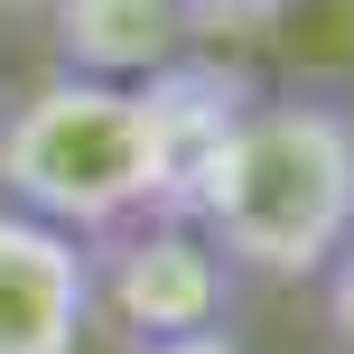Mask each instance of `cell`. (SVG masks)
Returning <instances> with one entry per match:
<instances>
[{
  "mask_svg": "<svg viewBox=\"0 0 354 354\" xmlns=\"http://www.w3.org/2000/svg\"><path fill=\"white\" fill-rule=\"evenodd\" d=\"M187 224L233 280L308 289L354 243V112L336 93H252Z\"/></svg>",
  "mask_w": 354,
  "mask_h": 354,
  "instance_id": "6da1fadb",
  "label": "cell"
},
{
  "mask_svg": "<svg viewBox=\"0 0 354 354\" xmlns=\"http://www.w3.org/2000/svg\"><path fill=\"white\" fill-rule=\"evenodd\" d=\"M0 205L37 214V224L75 233V243H112L131 224H159L168 214V149H159L149 93L56 66L47 84L0 103Z\"/></svg>",
  "mask_w": 354,
  "mask_h": 354,
  "instance_id": "7a4b0ae2",
  "label": "cell"
},
{
  "mask_svg": "<svg viewBox=\"0 0 354 354\" xmlns=\"http://www.w3.org/2000/svg\"><path fill=\"white\" fill-rule=\"evenodd\" d=\"M233 308V270L214 261V243L196 224H131L112 243H93V317H112L131 345L159 336H196V326H224Z\"/></svg>",
  "mask_w": 354,
  "mask_h": 354,
  "instance_id": "3957f363",
  "label": "cell"
},
{
  "mask_svg": "<svg viewBox=\"0 0 354 354\" xmlns=\"http://www.w3.org/2000/svg\"><path fill=\"white\" fill-rule=\"evenodd\" d=\"M93 336V243L0 205V354H84Z\"/></svg>",
  "mask_w": 354,
  "mask_h": 354,
  "instance_id": "277c9868",
  "label": "cell"
},
{
  "mask_svg": "<svg viewBox=\"0 0 354 354\" xmlns=\"http://www.w3.org/2000/svg\"><path fill=\"white\" fill-rule=\"evenodd\" d=\"M37 19L56 37V66L103 75V84H140L168 56H187L177 0H37Z\"/></svg>",
  "mask_w": 354,
  "mask_h": 354,
  "instance_id": "5b68a950",
  "label": "cell"
},
{
  "mask_svg": "<svg viewBox=\"0 0 354 354\" xmlns=\"http://www.w3.org/2000/svg\"><path fill=\"white\" fill-rule=\"evenodd\" d=\"M299 10V0H177V28H187V47H243V37H270L280 19Z\"/></svg>",
  "mask_w": 354,
  "mask_h": 354,
  "instance_id": "8992f818",
  "label": "cell"
},
{
  "mask_svg": "<svg viewBox=\"0 0 354 354\" xmlns=\"http://www.w3.org/2000/svg\"><path fill=\"white\" fill-rule=\"evenodd\" d=\"M140 354H243V336H233V326H196V336H159Z\"/></svg>",
  "mask_w": 354,
  "mask_h": 354,
  "instance_id": "52a82bcc",
  "label": "cell"
},
{
  "mask_svg": "<svg viewBox=\"0 0 354 354\" xmlns=\"http://www.w3.org/2000/svg\"><path fill=\"white\" fill-rule=\"evenodd\" d=\"M326 289H336V336L354 345V243L336 252V270H326Z\"/></svg>",
  "mask_w": 354,
  "mask_h": 354,
  "instance_id": "ba28073f",
  "label": "cell"
},
{
  "mask_svg": "<svg viewBox=\"0 0 354 354\" xmlns=\"http://www.w3.org/2000/svg\"><path fill=\"white\" fill-rule=\"evenodd\" d=\"M28 10H37V0H0V19H28Z\"/></svg>",
  "mask_w": 354,
  "mask_h": 354,
  "instance_id": "9c48e42d",
  "label": "cell"
}]
</instances>
